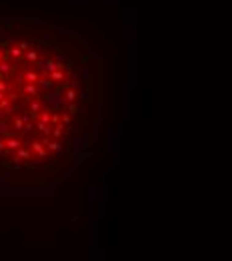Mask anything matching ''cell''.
Here are the masks:
<instances>
[{
  "label": "cell",
  "instance_id": "obj_1",
  "mask_svg": "<svg viewBox=\"0 0 232 261\" xmlns=\"http://www.w3.org/2000/svg\"><path fill=\"white\" fill-rule=\"evenodd\" d=\"M94 105V56L80 32L0 22V179L52 177L76 161Z\"/></svg>",
  "mask_w": 232,
  "mask_h": 261
}]
</instances>
